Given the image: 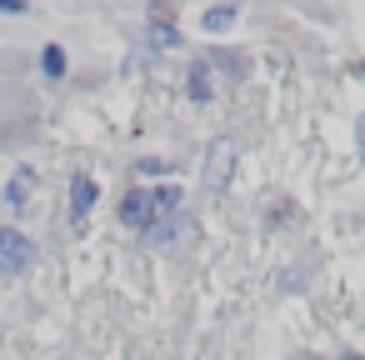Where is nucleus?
Returning a JSON list of instances; mask_svg holds the SVG:
<instances>
[{"instance_id":"12","label":"nucleus","mask_w":365,"mask_h":360,"mask_svg":"<svg viewBox=\"0 0 365 360\" xmlns=\"http://www.w3.org/2000/svg\"><path fill=\"white\" fill-rule=\"evenodd\" d=\"M340 360H360V355H340Z\"/></svg>"},{"instance_id":"3","label":"nucleus","mask_w":365,"mask_h":360,"mask_svg":"<svg viewBox=\"0 0 365 360\" xmlns=\"http://www.w3.org/2000/svg\"><path fill=\"white\" fill-rule=\"evenodd\" d=\"M230 165H235V145H230V140H215V145H210V160H205V185H210V190H225Z\"/></svg>"},{"instance_id":"2","label":"nucleus","mask_w":365,"mask_h":360,"mask_svg":"<svg viewBox=\"0 0 365 360\" xmlns=\"http://www.w3.org/2000/svg\"><path fill=\"white\" fill-rule=\"evenodd\" d=\"M120 220L135 225V230H150L155 225V190H130L125 205H120Z\"/></svg>"},{"instance_id":"6","label":"nucleus","mask_w":365,"mask_h":360,"mask_svg":"<svg viewBox=\"0 0 365 360\" xmlns=\"http://www.w3.org/2000/svg\"><path fill=\"white\" fill-rule=\"evenodd\" d=\"M200 26H205V31H230V26H235V11H230V6L205 11V16H200Z\"/></svg>"},{"instance_id":"9","label":"nucleus","mask_w":365,"mask_h":360,"mask_svg":"<svg viewBox=\"0 0 365 360\" xmlns=\"http://www.w3.org/2000/svg\"><path fill=\"white\" fill-rule=\"evenodd\" d=\"M155 46H180V36L170 26H155Z\"/></svg>"},{"instance_id":"7","label":"nucleus","mask_w":365,"mask_h":360,"mask_svg":"<svg viewBox=\"0 0 365 360\" xmlns=\"http://www.w3.org/2000/svg\"><path fill=\"white\" fill-rule=\"evenodd\" d=\"M190 96H195V101H210V71H205V66L190 71Z\"/></svg>"},{"instance_id":"10","label":"nucleus","mask_w":365,"mask_h":360,"mask_svg":"<svg viewBox=\"0 0 365 360\" xmlns=\"http://www.w3.org/2000/svg\"><path fill=\"white\" fill-rule=\"evenodd\" d=\"M0 11H16V16H21L26 6H21V0H0Z\"/></svg>"},{"instance_id":"1","label":"nucleus","mask_w":365,"mask_h":360,"mask_svg":"<svg viewBox=\"0 0 365 360\" xmlns=\"http://www.w3.org/2000/svg\"><path fill=\"white\" fill-rule=\"evenodd\" d=\"M31 265H36V245L21 230L0 225V270H6V275H26Z\"/></svg>"},{"instance_id":"11","label":"nucleus","mask_w":365,"mask_h":360,"mask_svg":"<svg viewBox=\"0 0 365 360\" xmlns=\"http://www.w3.org/2000/svg\"><path fill=\"white\" fill-rule=\"evenodd\" d=\"M360 145H365V125H360Z\"/></svg>"},{"instance_id":"5","label":"nucleus","mask_w":365,"mask_h":360,"mask_svg":"<svg viewBox=\"0 0 365 360\" xmlns=\"http://www.w3.org/2000/svg\"><path fill=\"white\" fill-rule=\"evenodd\" d=\"M6 205H11V210H26V205H31V175H16V180L6 185Z\"/></svg>"},{"instance_id":"4","label":"nucleus","mask_w":365,"mask_h":360,"mask_svg":"<svg viewBox=\"0 0 365 360\" xmlns=\"http://www.w3.org/2000/svg\"><path fill=\"white\" fill-rule=\"evenodd\" d=\"M91 205H96V180H91V175H76V185H71V210H76V220H81Z\"/></svg>"},{"instance_id":"8","label":"nucleus","mask_w":365,"mask_h":360,"mask_svg":"<svg viewBox=\"0 0 365 360\" xmlns=\"http://www.w3.org/2000/svg\"><path fill=\"white\" fill-rule=\"evenodd\" d=\"M41 66H46V76H66V56H61L56 46H51V51L41 56Z\"/></svg>"}]
</instances>
